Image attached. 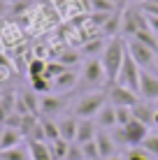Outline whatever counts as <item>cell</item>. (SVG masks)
Masks as SVG:
<instances>
[{
  "label": "cell",
  "mask_w": 158,
  "mask_h": 160,
  "mask_svg": "<svg viewBox=\"0 0 158 160\" xmlns=\"http://www.w3.org/2000/svg\"><path fill=\"white\" fill-rule=\"evenodd\" d=\"M126 40H121V37H112L110 42H107L105 51H102L100 56V63L102 68H105V74H107V81L112 84H116L119 79V72H121V65H123V58H126Z\"/></svg>",
  "instance_id": "6da1fadb"
},
{
  "label": "cell",
  "mask_w": 158,
  "mask_h": 160,
  "mask_svg": "<svg viewBox=\"0 0 158 160\" xmlns=\"http://www.w3.org/2000/svg\"><path fill=\"white\" fill-rule=\"evenodd\" d=\"M107 102H110L107 100V91H91L89 95H81L74 102L72 112H74L77 118H95Z\"/></svg>",
  "instance_id": "7a4b0ae2"
},
{
  "label": "cell",
  "mask_w": 158,
  "mask_h": 160,
  "mask_svg": "<svg viewBox=\"0 0 158 160\" xmlns=\"http://www.w3.org/2000/svg\"><path fill=\"white\" fill-rule=\"evenodd\" d=\"M126 49H128V53L133 56V60L140 65V70H154L156 68V53L154 49H149V47H144V44H140L137 40H133V37H128L126 40Z\"/></svg>",
  "instance_id": "3957f363"
},
{
  "label": "cell",
  "mask_w": 158,
  "mask_h": 160,
  "mask_svg": "<svg viewBox=\"0 0 158 160\" xmlns=\"http://www.w3.org/2000/svg\"><path fill=\"white\" fill-rule=\"evenodd\" d=\"M140 74H142V70H140V65L133 60V56L126 51V58H123V65H121V72H119V79L116 84L130 88V91L140 93Z\"/></svg>",
  "instance_id": "277c9868"
},
{
  "label": "cell",
  "mask_w": 158,
  "mask_h": 160,
  "mask_svg": "<svg viewBox=\"0 0 158 160\" xmlns=\"http://www.w3.org/2000/svg\"><path fill=\"white\" fill-rule=\"evenodd\" d=\"M79 81H81L84 86H91V88H100V86L110 84V81H107V74H105V68H102V63H100L98 58L86 60L84 70H81Z\"/></svg>",
  "instance_id": "5b68a950"
},
{
  "label": "cell",
  "mask_w": 158,
  "mask_h": 160,
  "mask_svg": "<svg viewBox=\"0 0 158 160\" xmlns=\"http://www.w3.org/2000/svg\"><path fill=\"white\" fill-rule=\"evenodd\" d=\"M140 28H149V23H146V16L137 7H130L126 12H121V35L133 37Z\"/></svg>",
  "instance_id": "8992f818"
},
{
  "label": "cell",
  "mask_w": 158,
  "mask_h": 160,
  "mask_svg": "<svg viewBox=\"0 0 158 160\" xmlns=\"http://www.w3.org/2000/svg\"><path fill=\"white\" fill-rule=\"evenodd\" d=\"M107 100H110V104H114V107H128V109H133L135 104L140 102L137 93L126 88V86H121V84H112L107 88Z\"/></svg>",
  "instance_id": "52a82bcc"
},
{
  "label": "cell",
  "mask_w": 158,
  "mask_h": 160,
  "mask_svg": "<svg viewBox=\"0 0 158 160\" xmlns=\"http://www.w3.org/2000/svg\"><path fill=\"white\" fill-rule=\"evenodd\" d=\"M140 95L146 102H158V77L149 70H142L140 74Z\"/></svg>",
  "instance_id": "ba28073f"
},
{
  "label": "cell",
  "mask_w": 158,
  "mask_h": 160,
  "mask_svg": "<svg viewBox=\"0 0 158 160\" xmlns=\"http://www.w3.org/2000/svg\"><path fill=\"white\" fill-rule=\"evenodd\" d=\"M126 128V137H128V146H142V142L149 137V125L140 123L137 118H133Z\"/></svg>",
  "instance_id": "9c48e42d"
},
{
  "label": "cell",
  "mask_w": 158,
  "mask_h": 160,
  "mask_svg": "<svg viewBox=\"0 0 158 160\" xmlns=\"http://www.w3.org/2000/svg\"><path fill=\"white\" fill-rule=\"evenodd\" d=\"M63 107H65L63 98L54 95V93L42 95V100H40V114H44L47 118H54V116H58V114H63Z\"/></svg>",
  "instance_id": "30bf717a"
},
{
  "label": "cell",
  "mask_w": 158,
  "mask_h": 160,
  "mask_svg": "<svg viewBox=\"0 0 158 160\" xmlns=\"http://www.w3.org/2000/svg\"><path fill=\"white\" fill-rule=\"evenodd\" d=\"M95 144H98V151H100V158H102V160H105V158H112V156H116V144H114V139H112L110 130L98 128Z\"/></svg>",
  "instance_id": "8fae6325"
},
{
  "label": "cell",
  "mask_w": 158,
  "mask_h": 160,
  "mask_svg": "<svg viewBox=\"0 0 158 160\" xmlns=\"http://www.w3.org/2000/svg\"><path fill=\"white\" fill-rule=\"evenodd\" d=\"M98 135V123L93 118H79V128H77V139L74 144H86V142H93Z\"/></svg>",
  "instance_id": "7c38bea8"
},
{
  "label": "cell",
  "mask_w": 158,
  "mask_h": 160,
  "mask_svg": "<svg viewBox=\"0 0 158 160\" xmlns=\"http://www.w3.org/2000/svg\"><path fill=\"white\" fill-rule=\"evenodd\" d=\"M95 123H98V128H102V130H112V128H116V107L114 104L107 102L105 107L100 109V114L95 116Z\"/></svg>",
  "instance_id": "4fadbf2b"
},
{
  "label": "cell",
  "mask_w": 158,
  "mask_h": 160,
  "mask_svg": "<svg viewBox=\"0 0 158 160\" xmlns=\"http://www.w3.org/2000/svg\"><path fill=\"white\" fill-rule=\"evenodd\" d=\"M154 114H156V107L151 102H137L133 107V118H137L140 123L149 125V128H154Z\"/></svg>",
  "instance_id": "5bb4252c"
},
{
  "label": "cell",
  "mask_w": 158,
  "mask_h": 160,
  "mask_svg": "<svg viewBox=\"0 0 158 160\" xmlns=\"http://www.w3.org/2000/svg\"><path fill=\"white\" fill-rule=\"evenodd\" d=\"M77 128H79V118L77 116H68L63 121H58V130H61V139L72 144L77 139Z\"/></svg>",
  "instance_id": "9a60e30c"
},
{
  "label": "cell",
  "mask_w": 158,
  "mask_h": 160,
  "mask_svg": "<svg viewBox=\"0 0 158 160\" xmlns=\"http://www.w3.org/2000/svg\"><path fill=\"white\" fill-rule=\"evenodd\" d=\"M51 84H54V91H70V88H74L79 84V74L74 72V70H65V72L58 74Z\"/></svg>",
  "instance_id": "2e32d148"
},
{
  "label": "cell",
  "mask_w": 158,
  "mask_h": 160,
  "mask_svg": "<svg viewBox=\"0 0 158 160\" xmlns=\"http://www.w3.org/2000/svg\"><path fill=\"white\" fill-rule=\"evenodd\" d=\"M100 32H102V35H107L110 40H112V37H119V32H121V9L114 12V14H110V19L102 23Z\"/></svg>",
  "instance_id": "e0dca14e"
},
{
  "label": "cell",
  "mask_w": 158,
  "mask_h": 160,
  "mask_svg": "<svg viewBox=\"0 0 158 160\" xmlns=\"http://www.w3.org/2000/svg\"><path fill=\"white\" fill-rule=\"evenodd\" d=\"M21 132L19 130H12V128H5L3 130V135H0V153L3 151H7V148H14V146H19L21 144Z\"/></svg>",
  "instance_id": "ac0fdd59"
},
{
  "label": "cell",
  "mask_w": 158,
  "mask_h": 160,
  "mask_svg": "<svg viewBox=\"0 0 158 160\" xmlns=\"http://www.w3.org/2000/svg\"><path fill=\"white\" fill-rule=\"evenodd\" d=\"M28 148H30V160H54L47 142H28Z\"/></svg>",
  "instance_id": "d6986e66"
},
{
  "label": "cell",
  "mask_w": 158,
  "mask_h": 160,
  "mask_svg": "<svg viewBox=\"0 0 158 160\" xmlns=\"http://www.w3.org/2000/svg\"><path fill=\"white\" fill-rule=\"evenodd\" d=\"M133 40H137L140 44H144V47L154 49V51H158V35L151 28H140L137 32L133 35Z\"/></svg>",
  "instance_id": "ffe728a7"
},
{
  "label": "cell",
  "mask_w": 158,
  "mask_h": 160,
  "mask_svg": "<svg viewBox=\"0 0 158 160\" xmlns=\"http://www.w3.org/2000/svg\"><path fill=\"white\" fill-rule=\"evenodd\" d=\"M0 160H30L28 142H26V146L19 144V146H14V148H7V151H3V153H0Z\"/></svg>",
  "instance_id": "44dd1931"
},
{
  "label": "cell",
  "mask_w": 158,
  "mask_h": 160,
  "mask_svg": "<svg viewBox=\"0 0 158 160\" xmlns=\"http://www.w3.org/2000/svg\"><path fill=\"white\" fill-rule=\"evenodd\" d=\"M40 123H42V130H44L47 144L61 139V130H58V123H56V121H51V118H40Z\"/></svg>",
  "instance_id": "7402d4cb"
},
{
  "label": "cell",
  "mask_w": 158,
  "mask_h": 160,
  "mask_svg": "<svg viewBox=\"0 0 158 160\" xmlns=\"http://www.w3.org/2000/svg\"><path fill=\"white\" fill-rule=\"evenodd\" d=\"M89 5H91V9H93L95 14H114V12H119L114 0H89Z\"/></svg>",
  "instance_id": "603a6c76"
},
{
  "label": "cell",
  "mask_w": 158,
  "mask_h": 160,
  "mask_svg": "<svg viewBox=\"0 0 158 160\" xmlns=\"http://www.w3.org/2000/svg\"><path fill=\"white\" fill-rule=\"evenodd\" d=\"M30 86H33L35 93H42V95L54 93V84L47 79V77H30Z\"/></svg>",
  "instance_id": "cb8c5ba5"
},
{
  "label": "cell",
  "mask_w": 158,
  "mask_h": 160,
  "mask_svg": "<svg viewBox=\"0 0 158 160\" xmlns=\"http://www.w3.org/2000/svg\"><path fill=\"white\" fill-rule=\"evenodd\" d=\"M49 148H51V158H54V160H65L68 148H70V142L56 139V142H51V144H49Z\"/></svg>",
  "instance_id": "d4e9b609"
},
{
  "label": "cell",
  "mask_w": 158,
  "mask_h": 160,
  "mask_svg": "<svg viewBox=\"0 0 158 160\" xmlns=\"http://www.w3.org/2000/svg\"><path fill=\"white\" fill-rule=\"evenodd\" d=\"M21 100H23L26 109H28L30 114H35V116H40V100H37V98H35V91H33V93H23V95H21Z\"/></svg>",
  "instance_id": "484cf974"
},
{
  "label": "cell",
  "mask_w": 158,
  "mask_h": 160,
  "mask_svg": "<svg viewBox=\"0 0 158 160\" xmlns=\"http://www.w3.org/2000/svg\"><path fill=\"white\" fill-rule=\"evenodd\" d=\"M81 153H84V160H102V158H100V151H98L95 139H93V142H86V144H81Z\"/></svg>",
  "instance_id": "4316f807"
},
{
  "label": "cell",
  "mask_w": 158,
  "mask_h": 160,
  "mask_svg": "<svg viewBox=\"0 0 158 160\" xmlns=\"http://www.w3.org/2000/svg\"><path fill=\"white\" fill-rule=\"evenodd\" d=\"M123 160H151V156L144 151L142 146H130L126 153H123Z\"/></svg>",
  "instance_id": "83f0119b"
},
{
  "label": "cell",
  "mask_w": 158,
  "mask_h": 160,
  "mask_svg": "<svg viewBox=\"0 0 158 160\" xmlns=\"http://www.w3.org/2000/svg\"><path fill=\"white\" fill-rule=\"evenodd\" d=\"M44 70H47V60L35 58V60H30V65H28V77H42Z\"/></svg>",
  "instance_id": "f1b7e54d"
},
{
  "label": "cell",
  "mask_w": 158,
  "mask_h": 160,
  "mask_svg": "<svg viewBox=\"0 0 158 160\" xmlns=\"http://www.w3.org/2000/svg\"><path fill=\"white\" fill-rule=\"evenodd\" d=\"M110 135H112V139H114V144H116V146H128V137H126V128H123V125L112 128Z\"/></svg>",
  "instance_id": "f546056e"
},
{
  "label": "cell",
  "mask_w": 158,
  "mask_h": 160,
  "mask_svg": "<svg viewBox=\"0 0 158 160\" xmlns=\"http://www.w3.org/2000/svg\"><path fill=\"white\" fill-rule=\"evenodd\" d=\"M105 47L107 44L102 42V37H93V42H89V44H84L81 47V53H98V51H105Z\"/></svg>",
  "instance_id": "4dcf8cb0"
},
{
  "label": "cell",
  "mask_w": 158,
  "mask_h": 160,
  "mask_svg": "<svg viewBox=\"0 0 158 160\" xmlns=\"http://www.w3.org/2000/svg\"><path fill=\"white\" fill-rule=\"evenodd\" d=\"M142 148L149 153L151 158H154V156L158 158V135H149V137L142 142Z\"/></svg>",
  "instance_id": "1f68e13d"
},
{
  "label": "cell",
  "mask_w": 158,
  "mask_h": 160,
  "mask_svg": "<svg viewBox=\"0 0 158 160\" xmlns=\"http://www.w3.org/2000/svg\"><path fill=\"white\" fill-rule=\"evenodd\" d=\"M133 121V109L128 107H116V123L119 125H128Z\"/></svg>",
  "instance_id": "d6a6232c"
},
{
  "label": "cell",
  "mask_w": 158,
  "mask_h": 160,
  "mask_svg": "<svg viewBox=\"0 0 158 160\" xmlns=\"http://www.w3.org/2000/svg\"><path fill=\"white\" fill-rule=\"evenodd\" d=\"M21 123H23V116L16 114V112H12L5 118V128H12V130H21Z\"/></svg>",
  "instance_id": "836d02e7"
},
{
  "label": "cell",
  "mask_w": 158,
  "mask_h": 160,
  "mask_svg": "<svg viewBox=\"0 0 158 160\" xmlns=\"http://www.w3.org/2000/svg\"><path fill=\"white\" fill-rule=\"evenodd\" d=\"M79 60H81V58H79L74 51H68V53H63V56L58 58V63H61V65H65V68H74V65H77Z\"/></svg>",
  "instance_id": "e575fe53"
},
{
  "label": "cell",
  "mask_w": 158,
  "mask_h": 160,
  "mask_svg": "<svg viewBox=\"0 0 158 160\" xmlns=\"http://www.w3.org/2000/svg\"><path fill=\"white\" fill-rule=\"evenodd\" d=\"M65 160H84V153H81V146H79V144H70V148H68V156H65Z\"/></svg>",
  "instance_id": "d590c367"
},
{
  "label": "cell",
  "mask_w": 158,
  "mask_h": 160,
  "mask_svg": "<svg viewBox=\"0 0 158 160\" xmlns=\"http://www.w3.org/2000/svg\"><path fill=\"white\" fill-rule=\"evenodd\" d=\"M146 23H149V28L158 35V16H146Z\"/></svg>",
  "instance_id": "8d00e7d4"
},
{
  "label": "cell",
  "mask_w": 158,
  "mask_h": 160,
  "mask_svg": "<svg viewBox=\"0 0 158 160\" xmlns=\"http://www.w3.org/2000/svg\"><path fill=\"white\" fill-rule=\"evenodd\" d=\"M154 128H158V107H156V114H154Z\"/></svg>",
  "instance_id": "74e56055"
},
{
  "label": "cell",
  "mask_w": 158,
  "mask_h": 160,
  "mask_svg": "<svg viewBox=\"0 0 158 160\" xmlns=\"http://www.w3.org/2000/svg\"><path fill=\"white\" fill-rule=\"evenodd\" d=\"M5 5H7V2H5V0H0V16H3V12H5Z\"/></svg>",
  "instance_id": "f35d334b"
},
{
  "label": "cell",
  "mask_w": 158,
  "mask_h": 160,
  "mask_svg": "<svg viewBox=\"0 0 158 160\" xmlns=\"http://www.w3.org/2000/svg\"><path fill=\"white\" fill-rule=\"evenodd\" d=\"M105 160H123V156H112V158H105Z\"/></svg>",
  "instance_id": "ab89813d"
},
{
  "label": "cell",
  "mask_w": 158,
  "mask_h": 160,
  "mask_svg": "<svg viewBox=\"0 0 158 160\" xmlns=\"http://www.w3.org/2000/svg\"><path fill=\"white\" fill-rule=\"evenodd\" d=\"M123 2H126V0H119V5H123Z\"/></svg>",
  "instance_id": "60d3db41"
},
{
  "label": "cell",
  "mask_w": 158,
  "mask_h": 160,
  "mask_svg": "<svg viewBox=\"0 0 158 160\" xmlns=\"http://www.w3.org/2000/svg\"><path fill=\"white\" fill-rule=\"evenodd\" d=\"M154 135H158V128H156V130H154Z\"/></svg>",
  "instance_id": "b9f144b4"
},
{
  "label": "cell",
  "mask_w": 158,
  "mask_h": 160,
  "mask_svg": "<svg viewBox=\"0 0 158 160\" xmlns=\"http://www.w3.org/2000/svg\"><path fill=\"white\" fill-rule=\"evenodd\" d=\"M5 2H12V0H5Z\"/></svg>",
  "instance_id": "7bdbcfd3"
},
{
  "label": "cell",
  "mask_w": 158,
  "mask_h": 160,
  "mask_svg": "<svg viewBox=\"0 0 158 160\" xmlns=\"http://www.w3.org/2000/svg\"><path fill=\"white\" fill-rule=\"evenodd\" d=\"M156 107H158V102H156Z\"/></svg>",
  "instance_id": "ee69618b"
},
{
  "label": "cell",
  "mask_w": 158,
  "mask_h": 160,
  "mask_svg": "<svg viewBox=\"0 0 158 160\" xmlns=\"http://www.w3.org/2000/svg\"><path fill=\"white\" fill-rule=\"evenodd\" d=\"M140 2H142V0H140Z\"/></svg>",
  "instance_id": "f6af8a7d"
},
{
  "label": "cell",
  "mask_w": 158,
  "mask_h": 160,
  "mask_svg": "<svg viewBox=\"0 0 158 160\" xmlns=\"http://www.w3.org/2000/svg\"><path fill=\"white\" fill-rule=\"evenodd\" d=\"M156 2H158V0H156Z\"/></svg>",
  "instance_id": "bcb514c9"
}]
</instances>
